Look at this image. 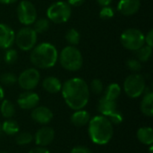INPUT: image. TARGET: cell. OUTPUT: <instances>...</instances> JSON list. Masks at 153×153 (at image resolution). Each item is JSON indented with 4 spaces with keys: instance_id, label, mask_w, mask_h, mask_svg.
<instances>
[{
    "instance_id": "cell-9",
    "label": "cell",
    "mask_w": 153,
    "mask_h": 153,
    "mask_svg": "<svg viewBox=\"0 0 153 153\" xmlns=\"http://www.w3.org/2000/svg\"><path fill=\"white\" fill-rule=\"evenodd\" d=\"M17 17L21 23L30 25L37 20V10L34 4L29 0H22L17 7Z\"/></svg>"
},
{
    "instance_id": "cell-7",
    "label": "cell",
    "mask_w": 153,
    "mask_h": 153,
    "mask_svg": "<svg viewBox=\"0 0 153 153\" xmlns=\"http://www.w3.org/2000/svg\"><path fill=\"white\" fill-rule=\"evenodd\" d=\"M120 41L125 48L137 51L145 44V35L138 29L130 28L122 33Z\"/></svg>"
},
{
    "instance_id": "cell-17",
    "label": "cell",
    "mask_w": 153,
    "mask_h": 153,
    "mask_svg": "<svg viewBox=\"0 0 153 153\" xmlns=\"http://www.w3.org/2000/svg\"><path fill=\"white\" fill-rule=\"evenodd\" d=\"M91 115L89 114L88 111L83 110V109H79L75 110L74 113L71 116V123L76 126V127H82L84 126H87L91 120Z\"/></svg>"
},
{
    "instance_id": "cell-39",
    "label": "cell",
    "mask_w": 153,
    "mask_h": 153,
    "mask_svg": "<svg viewBox=\"0 0 153 153\" xmlns=\"http://www.w3.org/2000/svg\"><path fill=\"white\" fill-rule=\"evenodd\" d=\"M17 0H0L1 4H13L15 3Z\"/></svg>"
},
{
    "instance_id": "cell-20",
    "label": "cell",
    "mask_w": 153,
    "mask_h": 153,
    "mask_svg": "<svg viewBox=\"0 0 153 153\" xmlns=\"http://www.w3.org/2000/svg\"><path fill=\"white\" fill-rule=\"evenodd\" d=\"M136 137L138 141L144 145H152L153 143V130L148 126H143L138 129L136 133Z\"/></svg>"
},
{
    "instance_id": "cell-12",
    "label": "cell",
    "mask_w": 153,
    "mask_h": 153,
    "mask_svg": "<svg viewBox=\"0 0 153 153\" xmlns=\"http://www.w3.org/2000/svg\"><path fill=\"white\" fill-rule=\"evenodd\" d=\"M55 138V131L53 128L49 126H43L39 128L35 135L33 136V140L36 144L40 147H46L49 145Z\"/></svg>"
},
{
    "instance_id": "cell-29",
    "label": "cell",
    "mask_w": 153,
    "mask_h": 153,
    "mask_svg": "<svg viewBox=\"0 0 153 153\" xmlns=\"http://www.w3.org/2000/svg\"><path fill=\"white\" fill-rule=\"evenodd\" d=\"M0 82L6 86H12L17 82V77L13 73H4L0 76Z\"/></svg>"
},
{
    "instance_id": "cell-34",
    "label": "cell",
    "mask_w": 153,
    "mask_h": 153,
    "mask_svg": "<svg viewBox=\"0 0 153 153\" xmlns=\"http://www.w3.org/2000/svg\"><path fill=\"white\" fill-rule=\"evenodd\" d=\"M70 153H92L91 151L85 147V146H76V147H74Z\"/></svg>"
},
{
    "instance_id": "cell-40",
    "label": "cell",
    "mask_w": 153,
    "mask_h": 153,
    "mask_svg": "<svg viewBox=\"0 0 153 153\" xmlns=\"http://www.w3.org/2000/svg\"><path fill=\"white\" fill-rule=\"evenodd\" d=\"M4 91L3 87L0 84V101H2L4 100Z\"/></svg>"
},
{
    "instance_id": "cell-43",
    "label": "cell",
    "mask_w": 153,
    "mask_h": 153,
    "mask_svg": "<svg viewBox=\"0 0 153 153\" xmlns=\"http://www.w3.org/2000/svg\"><path fill=\"white\" fill-rule=\"evenodd\" d=\"M0 153H9V152H0Z\"/></svg>"
},
{
    "instance_id": "cell-2",
    "label": "cell",
    "mask_w": 153,
    "mask_h": 153,
    "mask_svg": "<svg viewBox=\"0 0 153 153\" xmlns=\"http://www.w3.org/2000/svg\"><path fill=\"white\" fill-rule=\"evenodd\" d=\"M88 125L89 136L93 143L104 145L111 141L114 134V127L106 117L96 116L91 118Z\"/></svg>"
},
{
    "instance_id": "cell-38",
    "label": "cell",
    "mask_w": 153,
    "mask_h": 153,
    "mask_svg": "<svg viewBox=\"0 0 153 153\" xmlns=\"http://www.w3.org/2000/svg\"><path fill=\"white\" fill-rule=\"evenodd\" d=\"M113 0H97L98 4L100 5V6H108V5H110V4L112 3Z\"/></svg>"
},
{
    "instance_id": "cell-11",
    "label": "cell",
    "mask_w": 153,
    "mask_h": 153,
    "mask_svg": "<svg viewBox=\"0 0 153 153\" xmlns=\"http://www.w3.org/2000/svg\"><path fill=\"white\" fill-rule=\"evenodd\" d=\"M39 97L37 93L31 91H26L20 94L17 100V104L22 109L30 110L38 106Z\"/></svg>"
},
{
    "instance_id": "cell-4",
    "label": "cell",
    "mask_w": 153,
    "mask_h": 153,
    "mask_svg": "<svg viewBox=\"0 0 153 153\" xmlns=\"http://www.w3.org/2000/svg\"><path fill=\"white\" fill-rule=\"evenodd\" d=\"M61 66L70 72H75L82 68L83 58L81 51L75 46H67L64 48L58 56Z\"/></svg>"
},
{
    "instance_id": "cell-32",
    "label": "cell",
    "mask_w": 153,
    "mask_h": 153,
    "mask_svg": "<svg viewBox=\"0 0 153 153\" xmlns=\"http://www.w3.org/2000/svg\"><path fill=\"white\" fill-rule=\"evenodd\" d=\"M106 117L112 123V125H120L123 122V115L117 109Z\"/></svg>"
},
{
    "instance_id": "cell-36",
    "label": "cell",
    "mask_w": 153,
    "mask_h": 153,
    "mask_svg": "<svg viewBox=\"0 0 153 153\" xmlns=\"http://www.w3.org/2000/svg\"><path fill=\"white\" fill-rule=\"evenodd\" d=\"M28 153H49V152L48 149L39 146V147H36V148L31 149Z\"/></svg>"
},
{
    "instance_id": "cell-33",
    "label": "cell",
    "mask_w": 153,
    "mask_h": 153,
    "mask_svg": "<svg viewBox=\"0 0 153 153\" xmlns=\"http://www.w3.org/2000/svg\"><path fill=\"white\" fill-rule=\"evenodd\" d=\"M126 65H127L128 69L134 73H138L142 69V64L137 59H129L126 62Z\"/></svg>"
},
{
    "instance_id": "cell-42",
    "label": "cell",
    "mask_w": 153,
    "mask_h": 153,
    "mask_svg": "<svg viewBox=\"0 0 153 153\" xmlns=\"http://www.w3.org/2000/svg\"><path fill=\"white\" fill-rule=\"evenodd\" d=\"M1 126H2V124L0 123V133H1V131H2V129H1Z\"/></svg>"
},
{
    "instance_id": "cell-28",
    "label": "cell",
    "mask_w": 153,
    "mask_h": 153,
    "mask_svg": "<svg viewBox=\"0 0 153 153\" xmlns=\"http://www.w3.org/2000/svg\"><path fill=\"white\" fill-rule=\"evenodd\" d=\"M18 59V53L13 48H7L5 49L4 55V60L8 65L14 64Z\"/></svg>"
},
{
    "instance_id": "cell-13",
    "label": "cell",
    "mask_w": 153,
    "mask_h": 153,
    "mask_svg": "<svg viewBox=\"0 0 153 153\" xmlns=\"http://www.w3.org/2000/svg\"><path fill=\"white\" fill-rule=\"evenodd\" d=\"M30 117L33 121L39 125H47L53 119L52 111L44 106H37L31 109Z\"/></svg>"
},
{
    "instance_id": "cell-14",
    "label": "cell",
    "mask_w": 153,
    "mask_h": 153,
    "mask_svg": "<svg viewBox=\"0 0 153 153\" xmlns=\"http://www.w3.org/2000/svg\"><path fill=\"white\" fill-rule=\"evenodd\" d=\"M15 40V33L13 30L4 23H0V48H10Z\"/></svg>"
},
{
    "instance_id": "cell-18",
    "label": "cell",
    "mask_w": 153,
    "mask_h": 153,
    "mask_svg": "<svg viewBox=\"0 0 153 153\" xmlns=\"http://www.w3.org/2000/svg\"><path fill=\"white\" fill-rule=\"evenodd\" d=\"M42 87L47 92L51 94H56L61 91L62 83L58 78L55 76H48L43 80Z\"/></svg>"
},
{
    "instance_id": "cell-35",
    "label": "cell",
    "mask_w": 153,
    "mask_h": 153,
    "mask_svg": "<svg viewBox=\"0 0 153 153\" xmlns=\"http://www.w3.org/2000/svg\"><path fill=\"white\" fill-rule=\"evenodd\" d=\"M145 43L147 46L150 47H153V30H151L145 36Z\"/></svg>"
},
{
    "instance_id": "cell-22",
    "label": "cell",
    "mask_w": 153,
    "mask_h": 153,
    "mask_svg": "<svg viewBox=\"0 0 153 153\" xmlns=\"http://www.w3.org/2000/svg\"><path fill=\"white\" fill-rule=\"evenodd\" d=\"M103 92H104V95H103L104 98L109 100L116 101L121 94V88L119 84L117 83H111L107 87L106 90H104Z\"/></svg>"
},
{
    "instance_id": "cell-21",
    "label": "cell",
    "mask_w": 153,
    "mask_h": 153,
    "mask_svg": "<svg viewBox=\"0 0 153 153\" xmlns=\"http://www.w3.org/2000/svg\"><path fill=\"white\" fill-rule=\"evenodd\" d=\"M2 131L6 135H16L19 133V125L15 120H13L11 118L6 119L1 126Z\"/></svg>"
},
{
    "instance_id": "cell-37",
    "label": "cell",
    "mask_w": 153,
    "mask_h": 153,
    "mask_svg": "<svg viewBox=\"0 0 153 153\" xmlns=\"http://www.w3.org/2000/svg\"><path fill=\"white\" fill-rule=\"evenodd\" d=\"M85 0H68L67 3L70 6H80L84 3Z\"/></svg>"
},
{
    "instance_id": "cell-41",
    "label": "cell",
    "mask_w": 153,
    "mask_h": 153,
    "mask_svg": "<svg viewBox=\"0 0 153 153\" xmlns=\"http://www.w3.org/2000/svg\"><path fill=\"white\" fill-rule=\"evenodd\" d=\"M153 146L152 145H150V150H149V153H153Z\"/></svg>"
},
{
    "instance_id": "cell-44",
    "label": "cell",
    "mask_w": 153,
    "mask_h": 153,
    "mask_svg": "<svg viewBox=\"0 0 153 153\" xmlns=\"http://www.w3.org/2000/svg\"><path fill=\"white\" fill-rule=\"evenodd\" d=\"M0 63H1V54H0Z\"/></svg>"
},
{
    "instance_id": "cell-31",
    "label": "cell",
    "mask_w": 153,
    "mask_h": 153,
    "mask_svg": "<svg viewBox=\"0 0 153 153\" xmlns=\"http://www.w3.org/2000/svg\"><path fill=\"white\" fill-rule=\"evenodd\" d=\"M114 14H115V11L110 5L103 6L100 9V17L101 19H103V20L110 19V18H112L114 16Z\"/></svg>"
},
{
    "instance_id": "cell-25",
    "label": "cell",
    "mask_w": 153,
    "mask_h": 153,
    "mask_svg": "<svg viewBox=\"0 0 153 153\" xmlns=\"http://www.w3.org/2000/svg\"><path fill=\"white\" fill-rule=\"evenodd\" d=\"M66 41L70 44V46H76L79 44L81 39V35L79 31L75 29H70L65 35Z\"/></svg>"
},
{
    "instance_id": "cell-8",
    "label": "cell",
    "mask_w": 153,
    "mask_h": 153,
    "mask_svg": "<svg viewBox=\"0 0 153 153\" xmlns=\"http://www.w3.org/2000/svg\"><path fill=\"white\" fill-rule=\"evenodd\" d=\"M37 32L30 27L22 28L17 34H15V40L17 47L22 51L31 50L37 43Z\"/></svg>"
},
{
    "instance_id": "cell-1",
    "label": "cell",
    "mask_w": 153,
    "mask_h": 153,
    "mask_svg": "<svg viewBox=\"0 0 153 153\" xmlns=\"http://www.w3.org/2000/svg\"><path fill=\"white\" fill-rule=\"evenodd\" d=\"M62 95L66 105L73 110L82 109L89 102L90 89L82 78H71L62 84Z\"/></svg>"
},
{
    "instance_id": "cell-24",
    "label": "cell",
    "mask_w": 153,
    "mask_h": 153,
    "mask_svg": "<svg viewBox=\"0 0 153 153\" xmlns=\"http://www.w3.org/2000/svg\"><path fill=\"white\" fill-rule=\"evenodd\" d=\"M152 55V48L147 45H143L137 50V57L140 62H147L150 60Z\"/></svg>"
},
{
    "instance_id": "cell-16",
    "label": "cell",
    "mask_w": 153,
    "mask_h": 153,
    "mask_svg": "<svg viewBox=\"0 0 153 153\" xmlns=\"http://www.w3.org/2000/svg\"><path fill=\"white\" fill-rule=\"evenodd\" d=\"M141 111L148 117H152L153 116V92L148 86L145 87L143 97L141 101Z\"/></svg>"
},
{
    "instance_id": "cell-10",
    "label": "cell",
    "mask_w": 153,
    "mask_h": 153,
    "mask_svg": "<svg viewBox=\"0 0 153 153\" xmlns=\"http://www.w3.org/2000/svg\"><path fill=\"white\" fill-rule=\"evenodd\" d=\"M40 74L36 68H28L22 71L17 78L19 86L25 91H31L35 89L38 86Z\"/></svg>"
},
{
    "instance_id": "cell-3",
    "label": "cell",
    "mask_w": 153,
    "mask_h": 153,
    "mask_svg": "<svg viewBox=\"0 0 153 153\" xmlns=\"http://www.w3.org/2000/svg\"><path fill=\"white\" fill-rule=\"evenodd\" d=\"M30 59L35 67L48 69L56 64L58 60V52L54 45L48 42H42L31 49Z\"/></svg>"
},
{
    "instance_id": "cell-30",
    "label": "cell",
    "mask_w": 153,
    "mask_h": 153,
    "mask_svg": "<svg viewBox=\"0 0 153 153\" xmlns=\"http://www.w3.org/2000/svg\"><path fill=\"white\" fill-rule=\"evenodd\" d=\"M90 90L92 91V93L96 94V95H100L104 91V85L103 82L100 80V79H94L91 82V86H90Z\"/></svg>"
},
{
    "instance_id": "cell-19",
    "label": "cell",
    "mask_w": 153,
    "mask_h": 153,
    "mask_svg": "<svg viewBox=\"0 0 153 153\" xmlns=\"http://www.w3.org/2000/svg\"><path fill=\"white\" fill-rule=\"evenodd\" d=\"M117 109V101L114 100H109L104 97H102L98 103V110L100 113L101 116L108 117L114 111Z\"/></svg>"
},
{
    "instance_id": "cell-5",
    "label": "cell",
    "mask_w": 153,
    "mask_h": 153,
    "mask_svg": "<svg viewBox=\"0 0 153 153\" xmlns=\"http://www.w3.org/2000/svg\"><path fill=\"white\" fill-rule=\"evenodd\" d=\"M146 82L143 75L134 73L126 77L124 82V90L126 94L132 99L141 97L145 90Z\"/></svg>"
},
{
    "instance_id": "cell-15",
    "label": "cell",
    "mask_w": 153,
    "mask_h": 153,
    "mask_svg": "<svg viewBox=\"0 0 153 153\" xmlns=\"http://www.w3.org/2000/svg\"><path fill=\"white\" fill-rule=\"evenodd\" d=\"M141 7L140 0H120L117 4L118 11L126 16L135 14Z\"/></svg>"
},
{
    "instance_id": "cell-27",
    "label": "cell",
    "mask_w": 153,
    "mask_h": 153,
    "mask_svg": "<svg viewBox=\"0 0 153 153\" xmlns=\"http://www.w3.org/2000/svg\"><path fill=\"white\" fill-rule=\"evenodd\" d=\"M49 20L46 18H40L34 22L33 30L37 33H43L49 29Z\"/></svg>"
},
{
    "instance_id": "cell-26",
    "label": "cell",
    "mask_w": 153,
    "mask_h": 153,
    "mask_svg": "<svg viewBox=\"0 0 153 153\" xmlns=\"http://www.w3.org/2000/svg\"><path fill=\"white\" fill-rule=\"evenodd\" d=\"M33 141V135L29 132L18 133L15 137V143L18 145H27Z\"/></svg>"
},
{
    "instance_id": "cell-6",
    "label": "cell",
    "mask_w": 153,
    "mask_h": 153,
    "mask_svg": "<svg viewBox=\"0 0 153 153\" xmlns=\"http://www.w3.org/2000/svg\"><path fill=\"white\" fill-rule=\"evenodd\" d=\"M72 15V8L67 2L58 1L52 4L47 10L48 19L55 23H64Z\"/></svg>"
},
{
    "instance_id": "cell-23",
    "label": "cell",
    "mask_w": 153,
    "mask_h": 153,
    "mask_svg": "<svg viewBox=\"0 0 153 153\" xmlns=\"http://www.w3.org/2000/svg\"><path fill=\"white\" fill-rule=\"evenodd\" d=\"M0 112L3 117L6 119L12 118L15 114V107L13 104V102H11L10 100H2V103L0 106Z\"/></svg>"
}]
</instances>
